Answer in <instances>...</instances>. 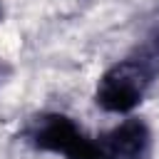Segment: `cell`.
<instances>
[{
  "label": "cell",
  "mask_w": 159,
  "mask_h": 159,
  "mask_svg": "<svg viewBox=\"0 0 159 159\" xmlns=\"http://www.w3.org/2000/svg\"><path fill=\"white\" fill-rule=\"evenodd\" d=\"M159 70V55L147 50L139 57H127L112 65L97 82L94 102L104 112H132L147 94L154 75Z\"/></svg>",
  "instance_id": "6da1fadb"
},
{
  "label": "cell",
  "mask_w": 159,
  "mask_h": 159,
  "mask_svg": "<svg viewBox=\"0 0 159 159\" xmlns=\"http://www.w3.org/2000/svg\"><path fill=\"white\" fill-rule=\"evenodd\" d=\"M25 134L35 149L65 154L67 159H112L102 139H89L65 114H40L30 122Z\"/></svg>",
  "instance_id": "7a4b0ae2"
},
{
  "label": "cell",
  "mask_w": 159,
  "mask_h": 159,
  "mask_svg": "<svg viewBox=\"0 0 159 159\" xmlns=\"http://www.w3.org/2000/svg\"><path fill=\"white\" fill-rule=\"evenodd\" d=\"M112 159H147L152 149V132L142 119H124L102 137Z\"/></svg>",
  "instance_id": "3957f363"
}]
</instances>
